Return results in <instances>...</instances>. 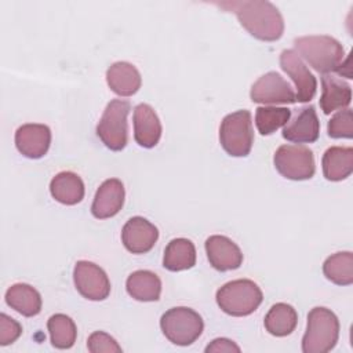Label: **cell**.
I'll use <instances>...</instances> for the list:
<instances>
[{
    "label": "cell",
    "instance_id": "6da1fadb",
    "mask_svg": "<svg viewBox=\"0 0 353 353\" xmlns=\"http://www.w3.org/2000/svg\"><path fill=\"white\" fill-rule=\"evenodd\" d=\"M236 14L240 25L255 39L262 41H276L283 36L284 19L270 1L247 0L228 1L219 4Z\"/></svg>",
    "mask_w": 353,
    "mask_h": 353
},
{
    "label": "cell",
    "instance_id": "7a4b0ae2",
    "mask_svg": "<svg viewBox=\"0 0 353 353\" xmlns=\"http://www.w3.org/2000/svg\"><path fill=\"white\" fill-rule=\"evenodd\" d=\"M295 52L303 58L316 72L328 74L338 72L343 62L345 50L342 44L325 34L302 36L294 40Z\"/></svg>",
    "mask_w": 353,
    "mask_h": 353
},
{
    "label": "cell",
    "instance_id": "3957f363",
    "mask_svg": "<svg viewBox=\"0 0 353 353\" xmlns=\"http://www.w3.org/2000/svg\"><path fill=\"white\" fill-rule=\"evenodd\" d=\"M339 338V320L324 306L313 307L307 314L306 332L302 338L303 353H327L332 350Z\"/></svg>",
    "mask_w": 353,
    "mask_h": 353
},
{
    "label": "cell",
    "instance_id": "277c9868",
    "mask_svg": "<svg viewBox=\"0 0 353 353\" xmlns=\"http://www.w3.org/2000/svg\"><path fill=\"white\" fill-rule=\"evenodd\" d=\"M218 306L229 316L243 317L254 313L263 301V294L256 283L237 279L223 284L216 291Z\"/></svg>",
    "mask_w": 353,
    "mask_h": 353
},
{
    "label": "cell",
    "instance_id": "5b68a950",
    "mask_svg": "<svg viewBox=\"0 0 353 353\" xmlns=\"http://www.w3.org/2000/svg\"><path fill=\"white\" fill-rule=\"evenodd\" d=\"M160 328L164 336L178 346L192 345L203 332L201 316L186 306L168 309L160 319Z\"/></svg>",
    "mask_w": 353,
    "mask_h": 353
},
{
    "label": "cell",
    "instance_id": "8992f818",
    "mask_svg": "<svg viewBox=\"0 0 353 353\" xmlns=\"http://www.w3.org/2000/svg\"><path fill=\"white\" fill-rule=\"evenodd\" d=\"M219 141L228 154L245 157L254 143L251 113L243 109L225 116L219 127Z\"/></svg>",
    "mask_w": 353,
    "mask_h": 353
},
{
    "label": "cell",
    "instance_id": "52a82bcc",
    "mask_svg": "<svg viewBox=\"0 0 353 353\" xmlns=\"http://www.w3.org/2000/svg\"><path fill=\"white\" fill-rule=\"evenodd\" d=\"M131 110V105L124 99H112L97 125V135L102 143L114 152L123 150L127 145L128 124L127 116Z\"/></svg>",
    "mask_w": 353,
    "mask_h": 353
},
{
    "label": "cell",
    "instance_id": "ba28073f",
    "mask_svg": "<svg viewBox=\"0 0 353 353\" xmlns=\"http://www.w3.org/2000/svg\"><path fill=\"white\" fill-rule=\"evenodd\" d=\"M273 163L280 175L292 181L310 179L316 171L313 152L303 145H281L274 152Z\"/></svg>",
    "mask_w": 353,
    "mask_h": 353
},
{
    "label": "cell",
    "instance_id": "9c48e42d",
    "mask_svg": "<svg viewBox=\"0 0 353 353\" xmlns=\"http://www.w3.org/2000/svg\"><path fill=\"white\" fill-rule=\"evenodd\" d=\"M76 290L90 301H103L110 294V281L102 268L90 261H79L73 269Z\"/></svg>",
    "mask_w": 353,
    "mask_h": 353
},
{
    "label": "cell",
    "instance_id": "30bf717a",
    "mask_svg": "<svg viewBox=\"0 0 353 353\" xmlns=\"http://www.w3.org/2000/svg\"><path fill=\"white\" fill-rule=\"evenodd\" d=\"M251 101L263 105L295 103L296 95L290 83L277 72H268L261 76L251 87Z\"/></svg>",
    "mask_w": 353,
    "mask_h": 353
},
{
    "label": "cell",
    "instance_id": "8fae6325",
    "mask_svg": "<svg viewBox=\"0 0 353 353\" xmlns=\"http://www.w3.org/2000/svg\"><path fill=\"white\" fill-rule=\"evenodd\" d=\"M280 66L295 84L296 101L302 103L310 102L317 90V80L302 58L294 50H284L280 54Z\"/></svg>",
    "mask_w": 353,
    "mask_h": 353
},
{
    "label": "cell",
    "instance_id": "7c38bea8",
    "mask_svg": "<svg viewBox=\"0 0 353 353\" xmlns=\"http://www.w3.org/2000/svg\"><path fill=\"white\" fill-rule=\"evenodd\" d=\"M159 239L157 228L142 216L130 218L121 229V241L132 254L149 252Z\"/></svg>",
    "mask_w": 353,
    "mask_h": 353
},
{
    "label": "cell",
    "instance_id": "4fadbf2b",
    "mask_svg": "<svg viewBox=\"0 0 353 353\" xmlns=\"http://www.w3.org/2000/svg\"><path fill=\"white\" fill-rule=\"evenodd\" d=\"M205 252L211 266L219 272L234 270L243 263L239 245L222 234H214L205 240Z\"/></svg>",
    "mask_w": 353,
    "mask_h": 353
},
{
    "label": "cell",
    "instance_id": "5bb4252c",
    "mask_svg": "<svg viewBox=\"0 0 353 353\" xmlns=\"http://www.w3.org/2000/svg\"><path fill=\"white\" fill-rule=\"evenodd\" d=\"M51 143V130L46 124L29 123L15 132V146L21 154L29 159L43 157Z\"/></svg>",
    "mask_w": 353,
    "mask_h": 353
},
{
    "label": "cell",
    "instance_id": "9a60e30c",
    "mask_svg": "<svg viewBox=\"0 0 353 353\" xmlns=\"http://www.w3.org/2000/svg\"><path fill=\"white\" fill-rule=\"evenodd\" d=\"M320 134V121L314 106L309 105L296 112L283 128V138L294 143H312Z\"/></svg>",
    "mask_w": 353,
    "mask_h": 353
},
{
    "label": "cell",
    "instance_id": "2e32d148",
    "mask_svg": "<svg viewBox=\"0 0 353 353\" xmlns=\"http://www.w3.org/2000/svg\"><path fill=\"white\" fill-rule=\"evenodd\" d=\"M124 186L117 178L106 179L98 188L92 205L91 214L98 219H106L114 216L124 204Z\"/></svg>",
    "mask_w": 353,
    "mask_h": 353
},
{
    "label": "cell",
    "instance_id": "e0dca14e",
    "mask_svg": "<svg viewBox=\"0 0 353 353\" xmlns=\"http://www.w3.org/2000/svg\"><path fill=\"white\" fill-rule=\"evenodd\" d=\"M161 137V123L154 109L148 103H139L134 109V138L142 148L156 146Z\"/></svg>",
    "mask_w": 353,
    "mask_h": 353
},
{
    "label": "cell",
    "instance_id": "ac0fdd59",
    "mask_svg": "<svg viewBox=\"0 0 353 353\" xmlns=\"http://www.w3.org/2000/svg\"><path fill=\"white\" fill-rule=\"evenodd\" d=\"M352 102V88L342 79L332 74L321 76L320 108L324 114L346 109Z\"/></svg>",
    "mask_w": 353,
    "mask_h": 353
},
{
    "label": "cell",
    "instance_id": "d6986e66",
    "mask_svg": "<svg viewBox=\"0 0 353 353\" xmlns=\"http://www.w3.org/2000/svg\"><path fill=\"white\" fill-rule=\"evenodd\" d=\"M106 83L109 88L120 97L134 95L142 84L141 73L130 62H114L106 70Z\"/></svg>",
    "mask_w": 353,
    "mask_h": 353
},
{
    "label": "cell",
    "instance_id": "ffe728a7",
    "mask_svg": "<svg viewBox=\"0 0 353 353\" xmlns=\"http://www.w3.org/2000/svg\"><path fill=\"white\" fill-rule=\"evenodd\" d=\"M325 179L338 182L346 179L353 171V149L350 146H331L321 160Z\"/></svg>",
    "mask_w": 353,
    "mask_h": 353
},
{
    "label": "cell",
    "instance_id": "44dd1931",
    "mask_svg": "<svg viewBox=\"0 0 353 353\" xmlns=\"http://www.w3.org/2000/svg\"><path fill=\"white\" fill-rule=\"evenodd\" d=\"M50 192L61 204L74 205L84 197V183L77 174L72 171H62L51 179Z\"/></svg>",
    "mask_w": 353,
    "mask_h": 353
},
{
    "label": "cell",
    "instance_id": "7402d4cb",
    "mask_svg": "<svg viewBox=\"0 0 353 353\" xmlns=\"http://www.w3.org/2000/svg\"><path fill=\"white\" fill-rule=\"evenodd\" d=\"M6 303L25 317H33L41 310V295L25 283H17L6 291Z\"/></svg>",
    "mask_w": 353,
    "mask_h": 353
},
{
    "label": "cell",
    "instance_id": "603a6c76",
    "mask_svg": "<svg viewBox=\"0 0 353 353\" xmlns=\"http://www.w3.org/2000/svg\"><path fill=\"white\" fill-rule=\"evenodd\" d=\"M125 288L131 298L141 302H153L160 298L161 280L150 270H135L127 277Z\"/></svg>",
    "mask_w": 353,
    "mask_h": 353
},
{
    "label": "cell",
    "instance_id": "cb8c5ba5",
    "mask_svg": "<svg viewBox=\"0 0 353 353\" xmlns=\"http://www.w3.org/2000/svg\"><path fill=\"white\" fill-rule=\"evenodd\" d=\"M196 265V248L194 244L183 237L172 239L163 256V266L171 272H181L190 269Z\"/></svg>",
    "mask_w": 353,
    "mask_h": 353
},
{
    "label": "cell",
    "instance_id": "d4e9b609",
    "mask_svg": "<svg viewBox=\"0 0 353 353\" xmlns=\"http://www.w3.org/2000/svg\"><path fill=\"white\" fill-rule=\"evenodd\" d=\"M266 331L273 336L290 335L298 324V313L288 303H274L263 320Z\"/></svg>",
    "mask_w": 353,
    "mask_h": 353
},
{
    "label": "cell",
    "instance_id": "484cf974",
    "mask_svg": "<svg viewBox=\"0 0 353 353\" xmlns=\"http://www.w3.org/2000/svg\"><path fill=\"white\" fill-rule=\"evenodd\" d=\"M324 276L338 285H350L353 283V254L341 251L328 256L323 263Z\"/></svg>",
    "mask_w": 353,
    "mask_h": 353
},
{
    "label": "cell",
    "instance_id": "4316f807",
    "mask_svg": "<svg viewBox=\"0 0 353 353\" xmlns=\"http://www.w3.org/2000/svg\"><path fill=\"white\" fill-rule=\"evenodd\" d=\"M51 343L57 349H69L74 345L77 336V328L74 321L62 313L51 316L47 321Z\"/></svg>",
    "mask_w": 353,
    "mask_h": 353
},
{
    "label": "cell",
    "instance_id": "83f0119b",
    "mask_svg": "<svg viewBox=\"0 0 353 353\" xmlns=\"http://www.w3.org/2000/svg\"><path fill=\"white\" fill-rule=\"evenodd\" d=\"M291 117L288 108L259 106L255 112V125L261 135H270L280 127L285 125Z\"/></svg>",
    "mask_w": 353,
    "mask_h": 353
},
{
    "label": "cell",
    "instance_id": "f1b7e54d",
    "mask_svg": "<svg viewBox=\"0 0 353 353\" xmlns=\"http://www.w3.org/2000/svg\"><path fill=\"white\" fill-rule=\"evenodd\" d=\"M327 132L331 138H347L353 137V113L350 109H342L335 113L327 125Z\"/></svg>",
    "mask_w": 353,
    "mask_h": 353
},
{
    "label": "cell",
    "instance_id": "f546056e",
    "mask_svg": "<svg viewBox=\"0 0 353 353\" xmlns=\"http://www.w3.org/2000/svg\"><path fill=\"white\" fill-rule=\"evenodd\" d=\"M87 347L91 353H121V346L113 336L103 331H94L87 339Z\"/></svg>",
    "mask_w": 353,
    "mask_h": 353
},
{
    "label": "cell",
    "instance_id": "4dcf8cb0",
    "mask_svg": "<svg viewBox=\"0 0 353 353\" xmlns=\"http://www.w3.org/2000/svg\"><path fill=\"white\" fill-rule=\"evenodd\" d=\"M22 334L21 324L6 313L0 314V345L7 346L15 342Z\"/></svg>",
    "mask_w": 353,
    "mask_h": 353
},
{
    "label": "cell",
    "instance_id": "1f68e13d",
    "mask_svg": "<svg viewBox=\"0 0 353 353\" xmlns=\"http://www.w3.org/2000/svg\"><path fill=\"white\" fill-rule=\"evenodd\" d=\"M210 352H240V347L228 338H216L205 347V353Z\"/></svg>",
    "mask_w": 353,
    "mask_h": 353
}]
</instances>
